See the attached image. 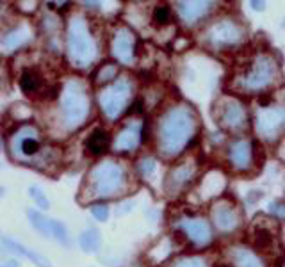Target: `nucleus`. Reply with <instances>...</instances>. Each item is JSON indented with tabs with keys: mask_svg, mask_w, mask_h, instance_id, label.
Here are the masks:
<instances>
[{
	"mask_svg": "<svg viewBox=\"0 0 285 267\" xmlns=\"http://www.w3.org/2000/svg\"><path fill=\"white\" fill-rule=\"evenodd\" d=\"M284 25H285V20H284Z\"/></svg>",
	"mask_w": 285,
	"mask_h": 267,
	"instance_id": "nucleus-13",
	"label": "nucleus"
},
{
	"mask_svg": "<svg viewBox=\"0 0 285 267\" xmlns=\"http://www.w3.org/2000/svg\"><path fill=\"white\" fill-rule=\"evenodd\" d=\"M221 267H228V266H221Z\"/></svg>",
	"mask_w": 285,
	"mask_h": 267,
	"instance_id": "nucleus-12",
	"label": "nucleus"
},
{
	"mask_svg": "<svg viewBox=\"0 0 285 267\" xmlns=\"http://www.w3.org/2000/svg\"><path fill=\"white\" fill-rule=\"evenodd\" d=\"M22 150H24L25 155H34L36 152H40V142L34 138H27L22 142Z\"/></svg>",
	"mask_w": 285,
	"mask_h": 267,
	"instance_id": "nucleus-8",
	"label": "nucleus"
},
{
	"mask_svg": "<svg viewBox=\"0 0 285 267\" xmlns=\"http://www.w3.org/2000/svg\"><path fill=\"white\" fill-rule=\"evenodd\" d=\"M18 84H20V89L25 94H32L41 88V78L34 70H25V72L22 73Z\"/></svg>",
	"mask_w": 285,
	"mask_h": 267,
	"instance_id": "nucleus-3",
	"label": "nucleus"
},
{
	"mask_svg": "<svg viewBox=\"0 0 285 267\" xmlns=\"http://www.w3.org/2000/svg\"><path fill=\"white\" fill-rule=\"evenodd\" d=\"M86 146H88L90 154H93V155L104 154V152L107 150V146H109V134H107L104 128H96L90 138H88Z\"/></svg>",
	"mask_w": 285,
	"mask_h": 267,
	"instance_id": "nucleus-1",
	"label": "nucleus"
},
{
	"mask_svg": "<svg viewBox=\"0 0 285 267\" xmlns=\"http://www.w3.org/2000/svg\"><path fill=\"white\" fill-rule=\"evenodd\" d=\"M91 212H93L94 218L100 219V221H106L107 216H109V212H107V206H106V205H94L93 208H91Z\"/></svg>",
	"mask_w": 285,
	"mask_h": 267,
	"instance_id": "nucleus-10",
	"label": "nucleus"
},
{
	"mask_svg": "<svg viewBox=\"0 0 285 267\" xmlns=\"http://www.w3.org/2000/svg\"><path fill=\"white\" fill-rule=\"evenodd\" d=\"M4 246H8L9 250H12V251H16V253H20V255H24V256H27V258H30L32 262H36L40 267H50V262L46 258H43V256H40V255H36L34 251H30V250H27V248H24L22 244H18V242H14V240H11L9 237H4Z\"/></svg>",
	"mask_w": 285,
	"mask_h": 267,
	"instance_id": "nucleus-2",
	"label": "nucleus"
},
{
	"mask_svg": "<svg viewBox=\"0 0 285 267\" xmlns=\"http://www.w3.org/2000/svg\"><path fill=\"white\" fill-rule=\"evenodd\" d=\"M52 222V237H56L57 240H61L62 244H68V234H66V228L62 226L59 221H50Z\"/></svg>",
	"mask_w": 285,
	"mask_h": 267,
	"instance_id": "nucleus-6",
	"label": "nucleus"
},
{
	"mask_svg": "<svg viewBox=\"0 0 285 267\" xmlns=\"http://www.w3.org/2000/svg\"><path fill=\"white\" fill-rule=\"evenodd\" d=\"M130 112H136V114H141L142 112V102L141 100H138L134 106L130 107Z\"/></svg>",
	"mask_w": 285,
	"mask_h": 267,
	"instance_id": "nucleus-11",
	"label": "nucleus"
},
{
	"mask_svg": "<svg viewBox=\"0 0 285 267\" xmlns=\"http://www.w3.org/2000/svg\"><path fill=\"white\" fill-rule=\"evenodd\" d=\"M98 242H100V237H98V234L94 230H88L82 234L80 237V246L84 248L86 251H93L96 250Z\"/></svg>",
	"mask_w": 285,
	"mask_h": 267,
	"instance_id": "nucleus-5",
	"label": "nucleus"
},
{
	"mask_svg": "<svg viewBox=\"0 0 285 267\" xmlns=\"http://www.w3.org/2000/svg\"><path fill=\"white\" fill-rule=\"evenodd\" d=\"M28 218L32 219V224L41 234L46 235V237H52V222H50V219L43 218L40 212H34V210H28Z\"/></svg>",
	"mask_w": 285,
	"mask_h": 267,
	"instance_id": "nucleus-4",
	"label": "nucleus"
},
{
	"mask_svg": "<svg viewBox=\"0 0 285 267\" xmlns=\"http://www.w3.org/2000/svg\"><path fill=\"white\" fill-rule=\"evenodd\" d=\"M30 196L36 200V203L41 206V208H43V210H45V208H48V202H46V198L43 196V192H41L38 187H30Z\"/></svg>",
	"mask_w": 285,
	"mask_h": 267,
	"instance_id": "nucleus-9",
	"label": "nucleus"
},
{
	"mask_svg": "<svg viewBox=\"0 0 285 267\" xmlns=\"http://www.w3.org/2000/svg\"><path fill=\"white\" fill-rule=\"evenodd\" d=\"M170 16H171V11L166 8V6H159V8H155L154 11V20L157 22V24L164 25L170 22Z\"/></svg>",
	"mask_w": 285,
	"mask_h": 267,
	"instance_id": "nucleus-7",
	"label": "nucleus"
}]
</instances>
